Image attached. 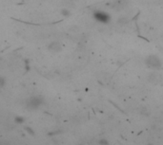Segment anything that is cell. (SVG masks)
Returning a JSON list of instances; mask_svg holds the SVG:
<instances>
[{"label": "cell", "mask_w": 163, "mask_h": 145, "mask_svg": "<svg viewBox=\"0 0 163 145\" xmlns=\"http://www.w3.org/2000/svg\"><path fill=\"white\" fill-rule=\"evenodd\" d=\"M94 18L98 21L100 23H103V24H106L110 21V15L105 12H100V11H96L94 13Z\"/></svg>", "instance_id": "cell-1"}, {"label": "cell", "mask_w": 163, "mask_h": 145, "mask_svg": "<svg viewBox=\"0 0 163 145\" xmlns=\"http://www.w3.org/2000/svg\"><path fill=\"white\" fill-rule=\"evenodd\" d=\"M5 83H6V80L4 77H1L0 76V87H3L5 86Z\"/></svg>", "instance_id": "cell-4"}, {"label": "cell", "mask_w": 163, "mask_h": 145, "mask_svg": "<svg viewBox=\"0 0 163 145\" xmlns=\"http://www.w3.org/2000/svg\"><path fill=\"white\" fill-rule=\"evenodd\" d=\"M61 49H62V46L58 41H53L48 45V50L53 53L59 52L61 50Z\"/></svg>", "instance_id": "cell-2"}, {"label": "cell", "mask_w": 163, "mask_h": 145, "mask_svg": "<svg viewBox=\"0 0 163 145\" xmlns=\"http://www.w3.org/2000/svg\"><path fill=\"white\" fill-rule=\"evenodd\" d=\"M61 14L63 15V16L67 17V16H69V15H70V12L67 9H63V10H61Z\"/></svg>", "instance_id": "cell-3"}]
</instances>
